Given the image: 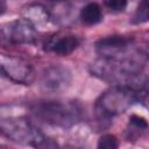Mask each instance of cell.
I'll return each mask as SVG.
<instances>
[{
  "instance_id": "cell-1",
  "label": "cell",
  "mask_w": 149,
  "mask_h": 149,
  "mask_svg": "<svg viewBox=\"0 0 149 149\" xmlns=\"http://www.w3.org/2000/svg\"><path fill=\"white\" fill-rule=\"evenodd\" d=\"M146 88L116 85L99 97L95 104V114L99 120H109L126 112L135 102L146 99Z\"/></svg>"
},
{
  "instance_id": "cell-2",
  "label": "cell",
  "mask_w": 149,
  "mask_h": 149,
  "mask_svg": "<svg viewBox=\"0 0 149 149\" xmlns=\"http://www.w3.org/2000/svg\"><path fill=\"white\" fill-rule=\"evenodd\" d=\"M0 132L8 139L34 149H58L50 137L23 116L0 120Z\"/></svg>"
},
{
  "instance_id": "cell-3",
  "label": "cell",
  "mask_w": 149,
  "mask_h": 149,
  "mask_svg": "<svg viewBox=\"0 0 149 149\" xmlns=\"http://www.w3.org/2000/svg\"><path fill=\"white\" fill-rule=\"evenodd\" d=\"M31 111L43 122L62 128L72 127L83 116L81 107L74 101H38L31 106Z\"/></svg>"
},
{
  "instance_id": "cell-4",
  "label": "cell",
  "mask_w": 149,
  "mask_h": 149,
  "mask_svg": "<svg viewBox=\"0 0 149 149\" xmlns=\"http://www.w3.org/2000/svg\"><path fill=\"white\" fill-rule=\"evenodd\" d=\"M0 73L16 84L33 80V66L24 59L10 55H0Z\"/></svg>"
},
{
  "instance_id": "cell-5",
  "label": "cell",
  "mask_w": 149,
  "mask_h": 149,
  "mask_svg": "<svg viewBox=\"0 0 149 149\" xmlns=\"http://www.w3.org/2000/svg\"><path fill=\"white\" fill-rule=\"evenodd\" d=\"M3 40L12 44H31L36 40V29L27 19H17L5 24L1 29Z\"/></svg>"
},
{
  "instance_id": "cell-6",
  "label": "cell",
  "mask_w": 149,
  "mask_h": 149,
  "mask_svg": "<svg viewBox=\"0 0 149 149\" xmlns=\"http://www.w3.org/2000/svg\"><path fill=\"white\" fill-rule=\"evenodd\" d=\"M43 45L45 50L52 54L59 56H68L72 54L79 45V38L71 34L57 33L48 37Z\"/></svg>"
},
{
  "instance_id": "cell-7",
  "label": "cell",
  "mask_w": 149,
  "mask_h": 149,
  "mask_svg": "<svg viewBox=\"0 0 149 149\" xmlns=\"http://www.w3.org/2000/svg\"><path fill=\"white\" fill-rule=\"evenodd\" d=\"M132 41L133 38L127 36H108L105 38H100L95 44V49L101 58H108L128 50Z\"/></svg>"
},
{
  "instance_id": "cell-8",
  "label": "cell",
  "mask_w": 149,
  "mask_h": 149,
  "mask_svg": "<svg viewBox=\"0 0 149 149\" xmlns=\"http://www.w3.org/2000/svg\"><path fill=\"white\" fill-rule=\"evenodd\" d=\"M71 80L70 72L61 66H54L47 70V72L42 77L41 85L45 91L58 92L65 88Z\"/></svg>"
},
{
  "instance_id": "cell-9",
  "label": "cell",
  "mask_w": 149,
  "mask_h": 149,
  "mask_svg": "<svg viewBox=\"0 0 149 149\" xmlns=\"http://www.w3.org/2000/svg\"><path fill=\"white\" fill-rule=\"evenodd\" d=\"M102 19L101 7L97 2H90L80 9V20L87 26H94Z\"/></svg>"
},
{
  "instance_id": "cell-10",
  "label": "cell",
  "mask_w": 149,
  "mask_h": 149,
  "mask_svg": "<svg viewBox=\"0 0 149 149\" xmlns=\"http://www.w3.org/2000/svg\"><path fill=\"white\" fill-rule=\"evenodd\" d=\"M97 149H119V140L113 134H104L98 140Z\"/></svg>"
},
{
  "instance_id": "cell-11",
  "label": "cell",
  "mask_w": 149,
  "mask_h": 149,
  "mask_svg": "<svg viewBox=\"0 0 149 149\" xmlns=\"http://www.w3.org/2000/svg\"><path fill=\"white\" fill-rule=\"evenodd\" d=\"M147 20H148V6H147V2L143 1L137 7V9L134 14V17H133V22L142 23V22H146Z\"/></svg>"
},
{
  "instance_id": "cell-12",
  "label": "cell",
  "mask_w": 149,
  "mask_h": 149,
  "mask_svg": "<svg viewBox=\"0 0 149 149\" xmlns=\"http://www.w3.org/2000/svg\"><path fill=\"white\" fill-rule=\"evenodd\" d=\"M129 126L136 130H144L147 129V120L143 118V116H140V115H136V114H133L130 118H129Z\"/></svg>"
},
{
  "instance_id": "cell-13",
  "label": "cell",
  "mask_w": 149,
  "mask_h": 149,
  "mask_svg": "<svg viewBox=\"0 0 149 149\" xmlns=\"http://www.w3.org/2000/svg\"><path fill=\"white\" fill-rule=\"evenodd\" d=\"M105 6L114 12H122L127 7V1L125 0H109L105 1Z\"/></svg>"
},
{
  "instance_id": "cell-14",
  "label": "cell",
  "mask_w": 149,
  "mask_h": 149,
  "mask_svg": "<svg viewBox=\"0 0 149 149\" xmlns=\"http://www.w3.org/2000/svg\"><path fill=\"white\" fill-rule=\"evenodd\" d=\"M6 8H7V6H6V3H5L3 1H0V15H2V14L5 13V10H6Z\"/></svg>"
}]
</instances>
